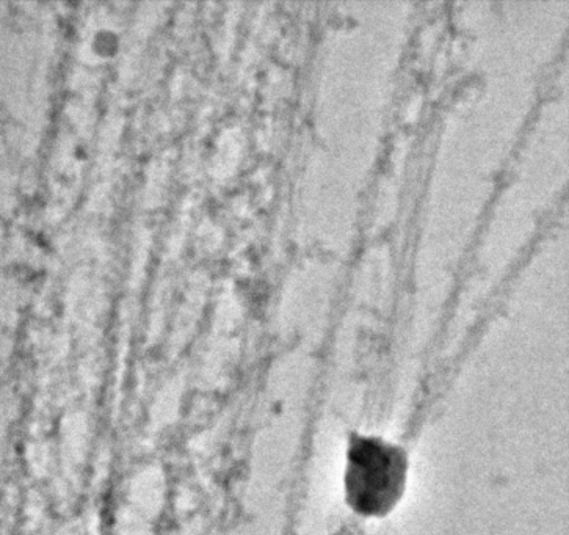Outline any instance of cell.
I'll return each instance as SVG.
<instances>
[{
	"mask_svg": "<svg viewBox=\"0 0 569 535\" xmlns=\"http://www.w3.org/2000/svg\"><path fill=\"white\" fill-rule=\"evenodd\" d=\"M402 453L380 439L362 438L350 450L347 491L361 514L378 515L391 509L402 492Z\"/></svg>",
	"mask_w": 569,
	"mask_h": 535,
	"instance_id": "6da1fadb",
	"label": "cell"
}]
</instances>
